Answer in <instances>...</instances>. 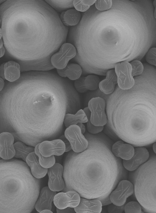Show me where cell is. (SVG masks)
Returning <instances> with one entry per match:
<instances>
[{"instance_id": "39", "label": "cell", "mask_w": 156, "mask_h": 213, "mask_svg": "<svg viewBox=\"0 0 156 213\" xmlns=\"http://www.w3.org/2000/svg\"><path fill=\"white\" fill-rule=\"evenodd\" d=\"M4 63L2 64L0 66V77L3 79H5L4 74Z\"/></svg>"}, {"instance_id": "43", "label": "cell", "mask_w": 156, "mask_h": 213, "mask_svg": "<svg viewBox=\"0 0 156 213\" xmlns=\"http://www.w3.org/2000/svg\"><path fill=\"white\" fill-rule=\"evenodd\" d=\"M152 149L154 153L156 154V141L152 144Z\"/></svg>"}, {"instance_id": "7", "label": "cell", "mask_w": 156, "mask_h": 213, "mask_svg": "<svg viewBox=\"0 0 156 213\" xmlns=\"http://www.w3.org/2000/svg\"><path fill=\"white\" fill-rule=\"evenodd\" d=\"M76 54L75 47L72 44L66 42L51 57V64L56 70L62 69L76 57Z\"/></svg>"}, {"instance_id": "33", "label": "cell", "mask_w": 156, "mask_h": 213, "mask_svg": "<svg viewBox=\"0 0 156 213\" xmlns=\"http://www.w3.org/2000/svg\"><path fill=\"white\" fill-rule=\"evenodd\" d=\"M112 4L111 0H96L94 5L97 10L103 11L110 9L112 6Z\"/></svg>"}, {"instance_id": "38", "label": "cell", "mask_w": 156, "mask_h": 213, "mask_svg": "<svg viewBox=\"0 0 156 213\" xmlns=\"http://www.w3.org/2000/svg\"><path fill=\"white\" fill-rule=\"evenodd\" d=\"M80 127L82 134H83L85 132L86 128L83 123H79L76 125Z\"/></svg>"}, {"instance_id": "40", "label": "cell", "mask_w": 156, "mask_h": 213, "mask_svg": "<svg viewBox=\"0 0 156 213\" xmlns=\"http://www.w3.org/2000/svg\"><path fill=\"white\" fill-rule=\"evenodd\" d=\"M5 86V82L4 80L0 77V92L2 91L4 89Z\"/></svg>"}, {"instance_id": "35", "label": "cell", "mask_w": 156, "mask_h": 213, "mask_svg": "<svg viewBox=\"0 0 156 213\" xmlns=\"http://www.w3.org/2000/svg\"><path fill=\"white\" fill-rule=\"evenodd\" d=\"M126 203L121 206L117 205L112 203L109 204L107 207L108 211L109 213H122L124 211Z\"/></svg>"}, {"instance_id": "6", "label": "cell", "mask_w": 156, "mask_h": 213, "mask_svg": "<svg viewBox=\"0 0 156 213\" xmlns=\"http://www.w3.org/2000/svg\"><path fill=\"white\" fill-rule=\"evenodd\" d=\"M90 112V120L96 126H105L108 121L106 102L100 96L93 97L88 101L87 106Z\"/></svg>"}, {"instance_id": "48", "label": "cell", "mask_w": 156, "mask_h": 213, "mask_svg": "<svg viewBox=\"0 0 156 213\" xmlns=\"http://www.w3.org/2000/svg\"><path fill=\"white\" fill-rule=\"evenodd\" d=\"M1 159V157H0V159Z\"/></svg>"}, {"instance_id": "41", "label": "cell", "mask_w": 156, "mask_h": 213, "mask_svg": "<svg viewBox=\"0 0 156 213\" xmlns=\"http://www.w3.org/2000/svg\"><path fill=\"white\" fill-rule=\"evenodd\" d=\"M6 49L4 47L0 49V58L3 57L5 54Z\"/></svg>"}, {"instance_id": "3", "label": "cell", "mask_w": 156, "mask_h": 213, "mask_svg": "<svg viewBox=\"0 0 156 213\" xmlns=\"http://www.w3.org/2000/svg\"><path fill=\"white\" fill-rule=\"evenodd\" d=\"M94 135L87 148L80 152V160L65 162L62 191L75 190L81 197L98 199L104 206L112 203L110 193L120 180L128 179V172L122 159L112 153L113 143L109 137L102 132Z\"/></svg>"}, {"instance_id": "9", "label": "cell", "mask_w": 156, "mask_h": 213, "mask_svg": "<svg viewBox=\"0 0 156 213\" xmlns=\"http://www.w3.org/2000/svg\"><path fill=\"white\" fill-rule=\"evenodd\" d=\"M64 135L69 141L73 152L80 153L87 148L88 141L78 125H72L66 127Z\"/></svg>"}, {"instance_id": "10", "label": "cell", "mask_w": 156, "mask_h": 213, "mask_svg": "<svg viewBox=\"0 0 156 213\" xmlns=\"http://www.w3.org/2000/svg\"><path fill=\"white\" fill-rule=\"evenodd\" d=\"M133 184L128 179L120 180L109 195L112 203L118 206L124 204L127 199L134 194Z\"/></svg>"}, {"instance_id": "5", "label": "cell", "mask_w": 156, "mask_h": 213, "mask_svg": "<svg viewBox=\"0 0 156 213\" xmlns=\"http://www.w3.org/2000/svg\"><path fill=\"white\" fill-rule=\"evenodd\" d=\"M128 180L133 184L134 195L144 213H156V155L133 171H129Z\"/></svg>"}, {"instance_id": "17", "label": "cell", "mask_w": 156, "mask_h": 213, "mask_svg": "<svg viewBox=\"0 0 156 213\" xmlns=\"http://www.w3.org/2000/svg\"><path fill=\"white\" fill-rule=\"evenodd\" d=\"M56 192L51 190L48 186L43 187L35 203L34 208L37 211L40 213L44 209L51 210L52 203Z\"/></svg>"}, {"instance_id": "4", "label": "cell", "mask_w": 156, "mask_h": 213, "mask_svg": "<svg viewBox=\"0 0 156 213\" xmlns=\"http://www.w3.org/2000/svg\"><path fill=\"white\" fill-rule=\"evenodd\" d=\"M0 161V213H30L34 208L41 179L23 162Z\"/></svg>"}, {"instance_id": "32", "label": "cell", "mask_w": 156, "mask_h": 213, "mask_svg": "<svg viewBox=\"0 0 156 213\" xmlns=\"http://www.w3.org/2000/svg\"><path fill=\"white\" fill-rule=\"evenodd\" d=\"M124 211L126 213H141L142 207L138 201H132L125 204Z\"/></svg>"}, {"instance_id": "42", "label": "cell", "mask_w": 156, "mask_h": 213, "mask_svg": "<svg viewBox=\"0 0 156 213\" xmlns=\"http://www.w3.org/2000/svg\"><path fill=\"white\" fill-rule=\"evenodd\" d=\"M51 210L48 209H44L42 210L40 213H52Z\"/></svg>"}, {"instance_id": "34", "label": "cell", "mask_w": 156, "mask_h": 213, "mask_svg": "<svg viewBox=\"0 0 156 213\" xmlns=\"http://www.w3.org/2000/svg\"><path fill=\"white\" fill-rule=\"evenodd\" d=\"M145 58L148 64L156 67V48L153 47L150 48L146 54Z\"/></svg>"}, {"instance_id": "31", "label": "cell", "mask_w": 156, "mask_h": 213, "mask_svg": "<svg viewBox=\"0 0 156 213\" xmlns=\"http://www.w3.org/2000/svg\"><path fill=\"white\" fill-rule=\"evenodd\" d=\"M132 67V74L133 77L141 75L144 68L143 63L139 60H134L129 62Z\"/></svg>"}, {"instance_id": "23", "label": "cell", "mask_w": 156, "mask_h": 213, "mask_svg": "<svg viewBox=\"0 0 156 213\" xmlns=\"http://www.w3.org/2000/svg\"><path fill=\"white\" fill-rule=\"evenodd\" d=\"M82 17L80 12L74 8L64 11L59 14L60 20L65 26L70 27L76 26L80 22Z\"/></svg>"}, {"instance_id": "18", "label": "cell", "mask_w": 156, "mask_h": 213, "mask_svg": "<svg viewBox=\"0 0 156 213\" xmlns=\"http://www.w3.org/2000/svg\"><path fill=\"white\" fill-rule=\"evenodd\" d=\"M134 148L131 144L119 140L113 143L111 150L115 157L122 160H127L133 156Z\"/></svg>"}, {"instance_id": "27", "label": "cell", "mask_w": 156, "mask_h": 213, "mask_svg": "<svg viewBox=\"0 0 156 213\" xmlns=\"http://www.w3.org/2000/svg\"><path fill=\"white\" fill-rule=\"evenodd\" d=\"M46 2L57 13L74 8L73 0H45Z\"/></svg>"}, {"instance_id": "45", "label": "cell", "mask_w": 156, "mask_h": 213, "mask_svg": "<svg viewBox=\"0 0 156 213\" xmlns=\"http://www.w3.org/2000/svg\"><path fill=\"white\" fill-rule=\"evenodd\" d=\"M2 30L1 27H0V40L2 38Z\"/></svg>"}, {"instance_id": "28", "label": "cell", "mask_w": 156, "mask_h": 213, "mask_svg": "<svg viewBox=\"0 0 156 213\" xmlns=\"http://www.w3.org/2000/svg\"><path fill=\"white\" fill-rule=\"evenodd\" d=\"M39 143H37L35 146L34 152L38 158L40 165L44 168L48 169L53 166L55 163V157L54 155L49 157H45L42 155L39 151Z\"/></svg>"}, {"instance_id": "44", "label": "cell", "mask_w": 156, "mask_h": 213, "mask_svg": "<svg viewBox=\"0 0 156 213\" xmlns=\"http://www.w3.org/2000/svg\"><path fill=\"white\" fill-rule=\"evenodd\" d=\"M4 47V42L2 38L0 40V49Z\"/></svg>"}, {"instance_id": "1", "label": "cell", "mask_w": 156, "mask_h": 213, "mask_svg": "<svg viewBox=\"0 0 156 213\" xmlns=\"http://www.w3.org/2000/svg\"><path fill=\"white\" fill-rule=\"evenodd\" d=\"M0 19L6 52L22 70L54 69L51 57L66 42L69 28L45 0H14Z\"/></svg>"}, {"instance_id": "37", "label": "cell", "mask_w": 156, "mask_h": 213, "mask_svg": "<svg viewBox=\"0 0 156 213\" xmlns=\"http://www.w3.org/2000/svg\"><path fill=\"white\" fill-rule=\"evenodd\" d=\"M56 211L58 213H75V211L73 208L67 207L62 209H60L56 208Z\"/></svg>"}, {"instance_id": "20", "label": "cell", "mask_w": 156, "mask_h": 213, "mask_svg": "<svg viewBox=\"0 0 156 213\" xmlns=\"http://www.w3.org/2000/svg\"><path fill=\"white\" fill-rule=\"evenodd\" d=\"M25 162L29 167L32 175L35 178L41 179L47 174L48 169L44 168L40 165L38 158L34 152L28 154Z\"/></svg>"}, {"instance_id": "8", "label": "cell", "mask_w": 156, "mask_h": 213, "mask_svg": "<svg viewBox=\"0 0 156 213\" xmlns=\"http://www.w3.org/2000/svg\"><path fill=\"white\" fill-rule=\"evenodd\" d=\"M114 69L117 77V86L119 89L128 90L134 86L135 80L132 74V67L129 62L124 61L116 63Z\"/></svg>"}, {"instance_id": "14", "label": "cell", "mask_w": 156, "mask_h": 213, "mask_svg": "<svg viewBox=\"0 0 156 213\" xmlns=\"http://www.w3.org/2000/svg\"><path fill=\"white\" fill-rule=\"evenodd\" d=\"M150 156L149 151L145 147H135L132 157L129 160H122L123 166L128 171H134L146 162Z\"/></svg>"}, {"instance_id": "15", "label": "cell", "mask_w": 156, "mask_h": 213, "mask_svg": "<svg viewBox=\"0 0 156 213\" xmlns=\"http://www.w3.org/2000/svg\"><path fill=\"white\" fill-rule=\"evenodd\" d=\"M100 82V79L98 75L90 74L82 75L74 81L73 85L77 93H83L98 89Z\"/></svg>"}, {"instance_id": "30", "label": "cell", "mask_w": 156, "mask_h": 213, "mask_svg": "<svg viewBox=\"0 0 156 213\" xmlns=\"http://www.w3.org/2000/svg\"><path fill=\"white\" fill-rule=\"evenodd\" d=\"M83 110L88 119L86 123L87 129L88 132L92 134H96L101 132L104 129V126H96L92 124L90 120V112L88 107H85Z\"/></svg>"}, {"instance_id": "13", "label": "cell", "mask_w": 156, "mask_h": 213, "mask_svg": "<svg viewBox=\"0 0 156 213\" xmlns=\"http://www.w3.org/2000/svg\"><path fill=\"white\" fill-rule=\"evenodd\" d=\"M65 148L64 143L59 138L43 141L38 146L39 152L45 157L61 156L65 152Z\"/></svg>"}, {"instance_id": "22", "label": "cell", "mask_w": 156, "mask_h": 213, "mask_svg": "<svg viewBox=\"0 0 156 213\" xmlns=\"http://www.w3.org/2000/svg\"><path fill=\"white\" fill-rule=\"evenodd\" d=\"M4 72L5 79L10 82H15L20 77V65L16 61H9L4 63Z\"/></svg>"}, {"instance_id": "29", "label": "cell", "mask_w": 156, "mask_h": 213, "mask_svg": "<svg viewBox=\"0 0 156 213\" xmlns=\"http://www.w3.org/2000/svg\"><path fill=\"white\" fill-rule=\"evenodd\" d=\"M95 1L96 0H74L73 5L74 8L77 11L85 12L94 4Z\"/></svg>"}, {"instance_id": "11", "label": "cell", "mask_w": 156, "mask_h": 213, "mask_svg": "<svg viewBox=\"0 0 156 213\" xmlns=\"http://www.w3.org/2000/svg\"><path fill=\"white\" fill-rule=\"evenodd\" d=\"M80 196L74 190H69L57 193L54 196L53 203L55 207L62 209L67 207L75 208L79 204Z\"/></svg>"}, {"instance_id": "47", "label": "cell", "mask_w": 156, "mask_h": 213, "mask_svg": "<svg viewBox=\"0 0 156 213\" xmlns=\"http://www.w3.org/2000/svg\"><path fill=\"white\" fill-rule=\"evenodd\" d=\"M1 24H2V21L1 19H0V27H1Z\"/></svg>"}, {"instance_id": "2", "label": "cell", "mask_w": 156, "mask_h": 213, "mask_svg": "<svg viewBox=\"0 0 156 213\" xmlns=\"http://www.w3.org/2000/svg\"><path fill=\"white\" fill-rule=\"evenodd\" d=\"M126 90L118 86L106 100L107 131L134 147L156 141V80L145 75L134 77Z\"/></svg>"}, {"instance_id": "19", "label": "cell", "mask_w": 156, "mask_h": 213, "mask_svg": "<svg viewBox=\"0 0 156 213\" xmlns=\"http://www.w3.org/2000/svg\"><path fill=\"white\" fill-rule=\"evenodd\" d=\"M102 206L101 201L97 199L81 197L79 204L74 208L76 213H100Z\"/></svg>"}, {"instance_id": "21", "label": "cell", "mask_w": 156, "mask_h": 213, "mask_svg": "<svg viewBox=\"0 0 156 213\" xmlns=\"http://www.w3.org/2000/svg\"><path fill=\"white\" fill-rule=\"evenodd\" d=\"M56 73L61 77L67 79L70 81H75L82 75L83 70L79 64L73 62L69 63L62 69L56 70Z\"/></svg>"}, {"instance_id": "24", "label": "cell", "mask_w": 156, "mask_h": 213, "mask_svg": "<svg viewBox=\"0 0 156 213\" xmlns=\"http://www.w3.org/2000/svg\"><path fill=\"white\" fill-rule=\"evenodd\" d=\"M87 115L83 109L78 110L75 114L66 113L64 116L63 123L66 127L72 125H76L79 123H85L88 121Z\"/></svg>"}, {"instance_id": "26", "label": "cell", "mask_w": 156, "mask_h": 213, "mask_svg": "<svg viewBox=\"0 0 156 213\" xmlns=\"http://www.w3.org/2000/svg\"><path fill=\"white\" fill-rule=\"evenodd\" d=\"M117 84V79L106 76L105 78L100 81L98 89L103 94L109 95L114 91Z\"/></svg>"}, {"instance_id": "12", "label": "cell", "mask_w": 156, "mask_h": 213, "mask_svg": "<svg viewBox=\"0 0 156 213\" xmlns=\"http://www.w3.org/2000/svg\"><path fill=\"white\" fill-rule=\"evenodd\" d=\"M63 166L58 162H55L53 166L48 169V187L51 190L59 192L64 188L65 183L63 178Z\"/></svg>"}, {"instance_id": "36", "label": "cell", "mask_w": 156, "mask_h": 213, "mask_svg": "<svg viewBox=\"0 0 156 213\" xmlns=\"http://www.w3.org/2000/svg\"><path fill=\"white\" fill-rule=\"evenodd\" d=\"M59 138L62 141L65 145L66 148L65 152H68L72 150L69 141L66 138L64 134L60 136Z\"/></svg>"}, {"instance_id": "16", "label": "cell", "mask_w": 156, "mask_h": 213, "mask_svg": "<svg viewBox=\"0 0 156 213\" xmlns=\"http://www.w3.org/2000/svg\"><path fill=\"white\" fill-rule=\"evenodd\" d=\"M14 137L10 133L4 132L0 134V157L1 159L9 160L14 157Z\"/></svg>"}, {"instance_id": "25", "label": "cell", "mask_w": 156, "mask_h": 213, "mask_svg": "<svg viewBox=\"0 0 156 213\" xmlns=\"http://www.w3.org/2000/svg\"><path fill=\"white\" fill-rule=\"evenodd\" d=\"M14 146L15 150L14 157L21 159L25 162L26 158L28 154L34 152V147L27 145L21 141L15 142Z\"/></svg>"}, {"instance_id": "46", "label": "cell", "mask_w": 156, "mask_h": 213, "mask_svg": "<svg viewBox=\"0 0 156 213\" xmlns=\"http://www.w3.org/2000/svg\"><path fill=\"white\" fill-rule=\"evenodd\" d=\"M5 0H0V5L3 2L5 1Z\"/></svg>"}]
</instances>
